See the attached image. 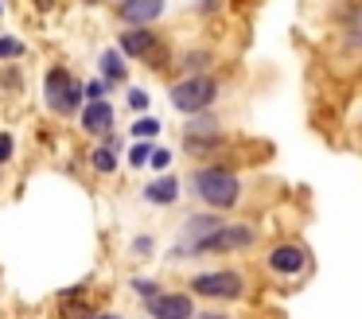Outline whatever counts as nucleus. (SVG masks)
<instances>
[{
	"label": "nucleus",
	"instance_id": "obj_1",
	"mask_svg": "<svg viewBox=\"0 0 362 319\" xmlns=\"http://www.w3.org/2000/svg\"><path fill=\"white\" fill-rule=\"evenodd\" d=\"M187 183H191V195H195L206 210H214V214L234 210L238 202H242V179H238L230 168H218V163L195 168Z\"/></svg>",
	"mask_w": 362,
	"mask_h": 319
},
{
	"label": "nucleus",
	"instance_id": "obj_17",
	"mask_svg": "<svg viewBox=\"0 0 362 319\" xmlns=\"http://www.w3.org/2000/svg\"><path fill=\"white\" fill-rule=\"evenodd\" d=\"M113 90H117V86H110L105 78H90V82L82 86V98H86V101H110Z\"/></svg>",
	"mask_w": 362,
	"mask_h": 319
},
{
	"label": "nucleus",
	"instance_id": "obj_19",
	"mask_svg": "<svg viewBox=\"0 0 362 319\" xmlns=\"http://www.w3.org/2000/svg\"><path fill=\"white\" fill-rule=\"evenodd\" d=\"M125 101H129V109H133V117H144V113H148V90H141V86H129V90H125Z\"/></svg>",
	"mask_w": 362,
	"mask_h": 319
},
{
	"label": "nucleus",
	"instance_id": "obj_25",
	"mask_svg": "<svg viewBox=\"0 0 362 319\" xmlns=\"http://www.w3.org/2000/svg\"><path fill=\"white\" fill-rule=\"evenodd\" d=\"M152 249H156V241L148 238V233H141V238H133V253H141V257H148Z\"/></svg>",
	"mask_w": 362,
	"mask_h": 319
},
{
	"label": "nucleus",
	"instance_id": "obj_7",
	"mask_svg": "<svg viewBox=\"0 0 362 319\" xmlns=\"http://www.w3.org/2000/svg\"><path fill=\"white\" fill-rule=\"evenodd\" d=\"M160 47H164V39L152 28H125L117 35V51L125 54V59H156Z\"/></svg>",
	"mask_w": 362,
	"mask_h": 319
},
{
	"label": "nucleus",
	"instance_id": "obj_6",
	"mask_svg": "<svg viewBox=\"0 0 362 319\" xmlns=\"http://www.w3.org/2000/svg\"><path fill=\"white\" fill-rule=\"evenodd\" d=\"M144 311H148V319H191L195 315V303H191L187 292H168V288H160L152 300H144Z\"/></svg>",
	"mask_w": 362,
	"mask_h": 319
},
{
	"label": "nucleus",
	"instance_id": "obj_14",
	"mask_svg": "<svg viewBox=\"0 0 362 319\" xmlns=\"http://www.w3.org/2000/svg\"><path fill=\"white\" fill-rule=\"evenodd\" d=\"M90 168H94L98 175H113V171H117V156H113L110 148H94V152H90Z\"/></svg>",
	"mask_w": 362,
	"mask_h": 319
},
{
	"label": "nucleus",
	"instance_id": "obj_20",
	"mask_svg": "<svg viewBox=\"0 0 362 319\" xmlns=\"http://www.w3.org/2000/svg\"><path fill=\"white\" fill-rule=\"evenodd\" d=\"M129 288H133V292L141 296V303H144V300H152V296L160 292L156 280H144V277H133V280H129Z\"/></svg>",
	"mask_w": 362,
	"mask_h": 319
},
{
	"label": "nucleus",
	"instance_id": "obj_8",
	"mask_svg": "<svg viewBox=\"0 0 362 319\" xmlns=\"http://www.w3.org/2000/svg\"><path fill=\"white\" fill-rule=\"evenodd\" d=\"M164 12H168V0H121L117 4V20L125 28H152Z\"/></svg>",
	"mask_w": 362,
	"mask_h": 319
},
{
	"label": "nucleus",
	"instance_id": "obj_16",
	"mask_svg": "<svg viewBox=\"0 0 362 319\" xmlns=\"http://www.w3.org/2000/svg\"><path fill=\"white\" fill-rule=\"evenodd\" d=\"M28 43L20 35H0V62H12V59H24Z\"/></svg>",
	"mask_w": 362,
	"mask_h": 319
},
{
	"label": "nucleus",
	"instance_id": "obj_27",
	"mask_svg": "<svg viewBox=\"0 0 362 319\" xmlns=\"http://www.w3.org/2000/svg\"><path fill=\"white\" fill-rule=\"evenodd\" d=\"M191 319H226V315H218V311H199V315H191Z\"/></svg>",
	"mask_w": 362,
	"mask_h": 319
},
{
	"label": "nucleus",
	"instance_id": "obj_18",
	"mask_svg": "<svg viewBox=\"0 0 362 319\" xmlns=\"http://www.w3.org/2000/svg\"><path fill=\"white\" fill-rule=\"evenodd\" d=\"M152 140H133L129 144V168H148V156H152Z\"/></svg>",
	"mask_w": 362,
	"mask_h": 319
},
{
	"label": "nucleus",
	"instance_id": "obj_4",
	"mask_svg": "<svg viewBox=\"0 0 362 319\" xmlns=\"http://www.w3.org/2000/svg\"><path fill=\"white\" fill-rule=\"evenodd\" d=\"M257 241V230L250 222H222L214 233H206L203 241L187 249L183 257H199V253H238V249H250Z\"/></svg>",
	"mask_w": 362,
	"mask_h": 319
},
{
	"label": "nucleus",
	"instance_id": "obj_13",
	"mask_svg": "<svg viewBox=\"0 0 362 319\" xmlns=\"http://www.w3.org/2000/svg\"><path fill=\"white\" fill-rule=\"evenodd\" d=\"M59 315H63V319H94V308H90L82 296H63V303H59Z\"/></svg>",
	"mask_w": 362,
	"mask_h": 319
},
{
	"label": "nucleus",
	"instance_id": "obj_3",
	"mask_svg": "<svg viewBox=\"0 0 362 319\" xmlns=\"http://www.w3.org/2000/svg\"><path fill=\"white\" fill-rule=\"evenodd\" d=\"M214 98H218V82H214L211 74H187V78H180V82H172V90H168L172 109L183 117L206 113V109L214 105Z\"/></svg>",
	"mask_w": 362,
	"mask_h": 319
},
{
	"label": "nucleus",
	"instance_id": "obj_31",
	"mask_svg": "<svg viewBox=\"0 0 362 319\" xmlns=\"http://www.w3.org/2000/svg\"><path fill=\"white\" fill-rule=\"evenodd\" d=\"M90 4H98V0H90Z\"/></svg>",
	"mask_w": 362,
	"mask_h": 319
},
{
	"label": "nucleus",
	"instance_id": "obj_12",
	"mask_svg": "<svg viewBox=\"0 0 362 319\" xmlns=\"http://www.w3.org/2000/svg\"><path fill=\"white\" fill-rule=\"evenodd\" d=\"M98 70H102V78H105L110 86H125V82H129L125 54H121L117 47H105V51L98 54Z\"/></svg>",
	"mask_w": 362,
	"mask_h": 319
},
{
	"label": "nucleus",
	"instance_id": "obj_26",
	"mask_svg": "<svg viewBox=\"0 0 362 319\" xmlns=\"http://www.w3.org/2000/svg\"><path fill=\"white\" fill-rule=\"evenodd\" d=\"M0 86H4V90H20V70H4V78H0Z\"/></svg>",
	"mask_w": 362,
	"mask_h": 319
},
{
	"label": "nucleus",
	"instance_id": "obj_11",
	"mask_svg": "<svg viewBox=\"0 0 362 319\" xmlns=\"http://www.w3.org/2000/svg\"><path fill=\"white\" fill-rule=\"evenodd\" d=\"M304 265H308V253L300 245H276L273 253H269V269L281 272V277H296Z\"/></svg>",
	"mask_w": 362,
	"mask_h": 319
},
{
	"label": "nucleus",
	"instance_id": "obj_29",
	"mask_svg": "<svg viewBox=\"0 0 362 319\" xmlns=\"http://www.w3.org/2000/svg\"><path fill=\"white\" fill-rule=\"evenodd\" d=\"M0 16H4V0H0Z\"/></svg>",
	"mask_w": 362,
	"mask_h": 319
},
{
	"label": "nucleus",
	"instance_id": "obj_28",
	"mask_svg": "<svg viewBox=\"0 0 362 319\" xmlns=\"http://www.w3.org/2000/svg\"><path fill=\"white\" fill-rule=\"evenodd\" d=\"M94 319H121L117 311H94Z\"/></svg>",
	"mask_w": 362,
	"mask_h": 319
},
{
	"label": "nucleus",
	"instance_id": "obj_24",
	"mask_svg": "<svg viewBox=\"0 0 362 319\" xmlns=\"http://www.w3.org/2000/svg\"><path fill=\"white\" fill-rule=\"evenodd\" d=\"M102 148H110L113 156L125 152V137H121V132H105V137H102Z\"/></svg>",
	"mask_w": 362,
	"mask_h": 319
},
{
	"label": "nucleus",
	"instance_id": "obj_2",
	"mask_svg": "<svg viewBox=\"0 0 362 319\" xmlns=\"http://www.w3.org/2000/svg\"><path fill=\"white\" fill-rule=\"evenodd\" d=\"M43 101L55 117H78L86 98H82V82L66 66H51L43 74Z\"/></svg>",
	"mask_w": 362,
	"mask_h": 319
},
{
	"label": "nucleus",
	"instance_id": "obj_23",
	"mask_svg": "<svg viewBox=\"0 0 362 319\" xmlns=\"http://www.w3.org/2000/svg\"><path fill=\"white\" fill-rule=\"evenodd\" d=\"M211 62V54H199V51H191L187 59H183V66H187V74H199V70Z\"/></svg>",
	"mask_w": 362,
	"mask_h": 319
},
{
	"label": "nucleus",
	"instance_id": "obj_5",
	"mask_svg": "<svg viewBox=\"0 0 362 319\" xmlns=\"http://www.w3.org/2000/svg\"><path fill=\"white\" fill-rule=\"evenodd\" d=\"M191 292L203 296V300H238V296L245 292V280H242V272H234V269L199 272V277H191Z\"/></svg>",
	"mask_w": 362,
	"mask_h": 319
},
{
	"label": "nucleus",
	"instance_id": "obj_21",
	"mask_svg": "<svg viewBox=\"0 0 362 319\" xmlns=\"http://www.w3.org/2000/svg\"><path fill=\"white\" fill-rule=\"evenodd\" d=\"M148 168L164 175V171L172 168V152H168V148H152V156H148Z\"/></svg>",
	"mask_w": 362,
	"mask_h": 319
},
{
	"label": "nucleus",
	"instance_id": "obj_22",
	"mask_svg": "<svg viewBox=\"0 0 362 319\" xmlns=\"http://www.w3.org/2000/svg\"><path fill=\"white\" fill-rule=\"evenodd\" d=\"M12 156H16V137L12 132H0V168L12 163Z\"/></svg>",
	"mask_w": 362,
	"mask_h": 319
},
{
	"label": "nucleus",
	"instance_id": "obj_10",
	"mask_svg": "<svg viewBox=\"0 0 362 319\" xmlns=\"http://www.w3.org/2000/svg\"><path fill=\"white\" fill-rule=\"evenodd\" d=\"M141 199L148 202V207H172V202H180V179H175L172 171H164V175H156L152 183H144Z\"/></svg>",
	"mask_w": 362,
	"mask_h": 319
},
{
	"label": "nucleus",
	"instance_id": "obj_15",
	"mask_svg": "<svg viewBox=\"0 0 362 319\" xmlns=\"http://www.w3.org/2000/svg\"><path fill=\"white\" fill-rule=\"evenodd\" d=\"M129 137H133V140H152V137H160V121H156V117H148V113L136 117L133 129H129Z\"/></svg>",
	"mask_w": 362,
	"mask_h": 319
},
{
	"label": "nucleus",
	"instance_id": "obj_9",
	"mask_svg": "<svg viewBox=\"0 0 362 319\" xmlns=\"http://www.w3.org/2000/svg\"><path fill=\"white\" fill-rule=\"evenodd\" d=\"M113 121H117V109H113V101H86L78 113V124L90 132V137L102 140L105 132H113Z\"/></svg>",
	"mask_w": 362,
	"mask_h": 319
},
{
	"label": "nucleus",
	"instance_id": "obj_30",
	"mask_svg": "<svg viewBox=\"0 0 362 319\" xmlns=\"http://www.w3.org/2000/svg\"><path fill=\"white\" fill-rule=\"evenodd\" d=\"M358 43H362V31H358Z\"/></svg>",
	"mask_w": 362,
	"mask_h": 319
}]
</instances>
